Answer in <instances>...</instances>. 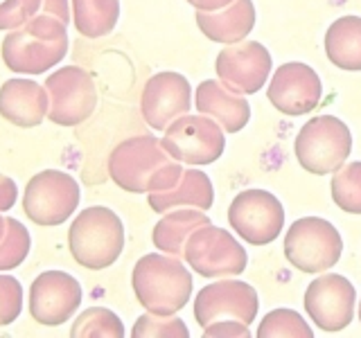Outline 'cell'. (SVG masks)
<instances>
[{
    "label": "cell",
    "mask_w": 361,
    "mask_h": 338,
    "mask_svg": "<svg viewBox=\"0 0 361 338\" xmlns=\"http://www.w3.org/2000/svg\"><path fill=\"white\" fill-rule=\"evenodd\" d=\"M23 311V287L14 275H0V327L14 323Z\"/></svg>",
    "instance_id": "obj_30"
},
{
    "label": "cell",
    "mask_w": 361,
    "mask_h": 338,
    "mask_svg": "<svg viewBox=\"0 0 361 338\" xmlns=\"http://www.w3.org/2000/svg\"><path fill=\"white\" fill-rule=\"evenodd\" d=\"M82 304V284L63 270H45L30 287V313L45 327L71 320Z\"/></svg>",
    "instance_id": "obj_14"
},
{
    "label": "cell",
    "mask_w": 361,
    "mask_h": 338,
    "mask_svg": "<svg viewBox=\"0 0 361 338\" xmlns=\"http://www.w3.org/2000/svg\"><path fill=\"white\" fill-rule=\"evenodd\" d=\"M43 14H50L54 18H59L63 25L68 23V18H71V11H68V0H43Z\"/></svg>",
    "instance_id": "obj_34"
},
{
    "label": "cell",
    "mask_w": 361,
    "mask_h": 338,
    "mask_svg": "<svg viewBox=\"0 0 361 338\" xmlns=\"http://www.w3.org/2000/svg\"><path fill=\"white\" fill-rule=\"evenodd\" d=\"M359 320H361V300H359Z\"/></svg>",
    "instance_id": "obj_37"
},
{
    "label": "cell",
    "mask_w": 361,
    "mask_h": 338,
    "mask_svg": "<svg viewBox=\"0 0 361 338\" xmlns=\"http://www.w3.org/2000/svg\"><path fill=\"white\" fill-rule=\"evenodd\" d=\"M206 223H210L206 210H197V208L169 210L163 214V219L156 223V228L152 232V242L161 253L183 259V248H185V242L190 239V234Z\"/></svg>",
    "instance_id": "obj_22"
},
{
    "label": "cell",
    "mask_w": 361,
    "mask_h": 338,
    "mask_svg": "<svg viewBox=\"0 0 361 338\" xmlns=\"http://www.w3.org/2000/svg\"><path fill=\"white\" fill-rule=\"evenodd\" d=\"M68 246L75 262L90 270H104L118 262L124 248V225L104 206L86 208L68 230Z\"/></svg>",
    "instance_id": "obj_4"
},
{
    "label": "cell",
    "mask_w": 361,
    "mask_h": 338,
    "mask_svg": "<svg viewBox=\"0 0 361 338\" xmlns=\"http://www.w3.org/2000/svg\"><path fill=\"white\" fill-rule=\"evenodd\" d=\"M133 293L142 307L156 315H172L188 304L195 282L174 255L149 253L140 257L131 273Z\"/></svg>",
    "instance_id": "obj_3"
},
{
    "label": "cell",
    "mask_w": 361,
    "mask_h": 338,
    "mask_svg": "<svg viewBox=\"0 0 361 338\" xmlns=\"http://www.w3.org/2000/svg\"><path fill=\"white\" fill-rule=\"evenodd\" d=\"M212 201H214L212 183L208 174H203L201 169H183L172 187L147 194V203L158 214H165L176 208L210 210Z\"/></svg>",
    "instance_id": "obj_20"
},
{
    "label": "cell",
    "mask_w": 361,
    "mask_h": 338,
    "mask_svg": "<svg viewBox=\"0 0 361 338\" xmlns=\"http://www.w3.org/2000/svg\"><path fill=\"white\" fill-rule=\"evenodd\" d=\"M257 291L242 280L224 277L203 287L195 298V318L206 330L214 323H242L251 327L257 315Z\"/></svg>",
    "instance_id": "obj_11"
},
{
    "label": "cell",
    "mask_w": 361,
    "mask_h": 338,
    "mask_svg": "<svg viewBox=\"0 0 361 338\" xmlns=\"http://www.w3.org/2000/svg\"><path fill=\"white\" fill-rule=\"evenodd\" d=\"M293 149L305 172L325 176L345 165L353 151V133L338 118L319 115L302 124Z\"/></svg>",
    "instance_id": "obj_5"
},
{
    "label": "cell",
    "mask_w": 361,
    "mask_h": 338,
    "mask_svg": "<svg viewBox=\"0 0 361 338\" xmlns=\"http://www.w3.org/2000/svg\"><path fill=\"white\" fill-rule=\"evenodd\" d=\"M18 199V187L9 176L0 174V212H7L14 208V203Z\"/></svg>",
    "instance_id": "obj_33"
},
{
    "label": "cell",
    "mask_w": 361,
    "mask_h": 338,
    "mask_svg": "<svg viewBox=\"0 0 361 338\" xmlns=\"http://www.w3.org/2000/svg\"><path fill=\"white\" fill-rule=\"evenodd\" d=\"M271 54L257 41H237L217 54L214 70L224 86L240 95H255L271 75Z\"/></svg>",
    "instance_id": "obj_13"
},
{
    "label": "cell",
    "mask_w": 361,
    "mask_h": 338,
    "mask_svg": "<svg viewBox=\"0 0 361 338\" xmlns=\"http://www.w3.org/2000/svg\"><path fill=\"white\" fill-rule=\"evenodd\" d=\"M195 104L201 115L212 118L228 133L242 131L251 120V106H248L246 97L224 86L219 79H206V82L199 84Z\"/></svg>",
    "instance_id": "obj_19"
},
{
    "label": "cell",
    "mask_w": 361,
    "mask_h": 338,
    "mask_svg": "<svg viewBox=\"0 0 361 338\" xmlns=\"http://www.w3.org/2000/svg\"><path fill=\"white\" fill-rule=\"evenodd\" d=\"M197 25L214 43L231 45L244 41L255 25L253 0H233L231 5L214 11L197 9Z\"/></svg>",
    "instance_id": "obj_21"
},
{
    "label": "cell",
    "mask_w": 361,
    "mask_h": 338,
    "mask_svg": "<svg viewBox=\"0 0 361 338\" xmlns=\"http://www.w3.org/2000/svg\"><path fill=\"white\" fill-rule=\"evenodd\" d=\"M73 338H122L124 325L106 307H90L77 315L71 330Z\"/></svg>",
    "instance_id": "obj_25"
},
{
    "label": "cell",
    "mask_w": 361,
    "mask_h": 338,
    "mask_svg": "<svg viewBox=\"0 0 361 338\" xmlns=\"http://www.w3.org/2000/svg\"><path fill=\"white\" fill-rule=\"evenodd\" d=\"M131 336L133 338H188L190 332L176 313L172 315L145 313L135 320Z\"/></svg>",
    "instance_id": "obj_29"
},
{
    "label": "cell",
    "mask_w": 361,
    "mask_h": 338,
    "mask_svg": "<svg viewBox=\"0 0 361 338\" xmlns=\"http://www.w3.org/2000/svg\"><path fill=\"white\" fill-rule=\"evenodd\" d=\"M30 230L14 217H5V232L0 239V270L18 268L30 255Z\"/></svg>",
    "instance_id": "obj_27"
},
{
    "label": "cell",
    "mask_w": 361,
    "mask_h": 338,
    "mask_svg": "<svg viewBox=\"0 0 361 338\" xmlns=\"http://www.w3.org/2000/svg\"><path fill=\"white\" fill-rule=\"evenodd\" d=\"M323 84L314 68L300 61L282 63L276 75L271 77L267 90V99L274 104L282 115L296 118L312 113L321 104Z\"/></svg>",
    "instance_id": "obj_16"
},
{
    "label": "cell",
    "mask_w": 361,
    "mask_h": 338,
    "mask_svg": "<svg viewBox=\"0 0 361 338\" xmlns=\"http://www.w3.org/2000/svg\"><path fill=\"white\" fill-rule=\"evenodd\" d=\"M79 196L82 192L71 174L59 172V169H43L25 185L23 212L37 225H45V228L61 225L75 214Z\"/></svg>",
    "instance_id": "obj_8"
},
{
    "label": "cell",
    "mask_w": 361,
    "mask_h": 338,
    "mask_svg": "<svg viewBox=\"0 0 361 338\" xmlns=\"http://www.w3.org/2000/svg\"><path fill=\"white\" fill-rule=\"evenodd\" d=\"M48 120L59 127H77L86 122L97 106V88L93 77L79 65H63L45 79Z\"/></svg>",
    "instance_id": "obj_10"
},
{
    "label": "cell",
    "mask_w": 361,
    "mask_h": 338,
    "mask_svg": "<svg viewBox=\"0 0 361 338\" xmlns=\"http://www.w3.org/2000/svg\"><path fill=\"white\" fill-rule=\"evenodd\" d=\"M3 61L11 73L41 75L59 63L68 52L66 25L50 14H37L3 41Z\"/></svg>",
    "instance_id": "obj_2"
},
{
    "label": "cell",
    "mask_w": 361,
    "mask_h": 338,
    "mask_svg": "<svg viewBox=\"0 0 361 338\" xmlns=\"http://www.w3.org/2000/svg\"><path fill=\"white\" fill-rule=\"evenodd\" d=\"M314 332L293 309H274L259 323L257 338H312Z\"/></svg>",
    "instance_id": "obj_28"
},
{
    "label": "cell",
    "mask_w": 361,
    "mask_h": 338,
    "mask_svg": "<svg viewBox=\"0 0 361 338\" xmlns=\"http://www.w3.org/2000/svg\"><path fill=\"white\" fill-rule=\"evenodd\" d=\"M343 253V239L330 221L302 217L291 223L285 234V257L302 273H325Z\"/></svg>",
    "instance_id": "obj_6"
},
{
    "label": "cell",
    "mask_w": 361,
    "mask_h": 338,
    "mask_svg": "<svg viewBox=\"0 0 361 338\" xmlns=\"http://www.w3.org/2000/svg\"><path fill=\"white\" fill-rule=\"evenodd\" d=\"M325 54L336 68L350 73L361 70V18L341 16L325 32Z\"/></svg>",
    "instance_id": "obj_23"
},
{
    "label": "cell",
    "mask_w": 361,
    "mask_h": 338,
    "mask_svg": "<svg viewBox=\"0 0 361 338\" xmlns=\"http://www.w3.org/2000/svg\"><path fill=\"white\" fill-rule=\"evenodd\" d=\"M165 151L178 163L203 167L219 161L226 149L224 129L208 115H180L163 135Z\"/></svg>",
    "instance_id": "obj_9"
},
{
    "label": "cell",
    "mask_w": 361,
    "mask_h": 338,
    "mask_svg": "<svg viewBox=\"0 0 361 338\" xmlns=\"http://www.w3.org/2000/svg\"><path fill=\"white\" fill-rule=\"evenodd\" d=\"M48 93L34 79L14 77L0 88V115L23 129L39 127L48 118Z\"/></svg>",
    "instance_id": "obj_18"
},
{
    "label": "cell",
    "mask_w": 361,
    "mask_h": 338,
    "mask_svg": "<svg viewBox=\"0 0 361 338\" xmlns=\"http://www.w3.org/2000/svg\"><path fill=\"white\" fill-rule=\"evenodd\" d=\"M183 259L201 277L242 275L248 264L244 246L228 230L212 223L201 225L190 234L183 248Z\"/></svg>",
    "instance_id": "obj_7"
},
{
    "label": "cell",
    "mask_w": 361,
    "mask_h": 338,
    "mask_svg": "<svg viewBox=\"0 0 361 338\" xmlns=\"http://www.w3.org/2000/svg\"><path fill=\"white\" fill-rule=\"evenodd\" d=\"M3 232H5V217L0 214V239H3Z\"/></svg>",
    "instance_id": "obj_36"
},
{
    "label": "cell",
    "mask_w": 361,
    "mask_h": 338,
    "mask_svg": "<svg viewBox=\"0 0 361 338\" xmlns=\"http://www.w3.org/2000/svg\"><path fill=\"white\" fill-rule=\"evenodd\" d=\"M305 311L327 334L341 332L355 318V287L343 275H319L305 291Z\"/></svg>",
    "instance_id": "obj_15"
},
{
    "label": "cell",
    "mask_w": 361,
    "mask_h": 338,
    "mask_svg": "<svg viewBox=\"0 0 361 338\" xmlns=\"http://www.w3.org/2000/svg\"><path fill=\"white\" fill-rule=\"evenodd\" d=\"M183 167L165 151L156 135H133L109 156V176L124 192L149 194L176 183Z\"/></svg>",
    "instance_id": "obj_1"
},
{
    "label": "cell",
    "mask_w": 361,
    "mask_h": 338,
    "mask_svg": "<svg viewBox=\"0 0 361 338\" xmlns=\"http://www.w3.org/2000/svg\"><path fill=\"white\" fill-rule=\"evenodd\" d=\"M190 106L192 88L188 79L178 73H158L149 77V82L142 88V120L154 131H165L176 118L190 113Z\"/></svg>",
    "instance_id": "obj_17"
},
{
    "label": "cell",
    "mask_w": 361,
    "mask_h": 338,
    "mask_svg": "<svg viewBox=\"0 0 361 338\" xmlns=\"http://www.w3.org/2000/svg\"><path fill=\"white\" fill-rule=\"evenodd\" d=\"M203 336H242V338H248L251 332H248V327L242 323H214V325L203 330Z\"/></svg>",
    "instance_id": "obj_32"
},
{
    "label": "cell",
    "mask_w": 361,
    "mask_h": 338,
    "mask_svg": "<svg viewBox=\"0 0 361 338\" xmlns=\"http://www.w3.org/2000/svg\"><path fill=\"white\" fill-rule=\"evenodd\" d=\"M332 199L350 214H361V161L341 165L332 178Z\"/></svg>",
    "instance_id": "obj_26"
},
{
    "label": "cell",
    "mask_w": 361,
    "mask_h": 338,
    "mask_svg": "<svg viewBox=\"0 0 361 338\" xmlns=\"http://www.w3.org/2000/svg\"><path fill=\"white\" fill-rule=\"evenodd\" d=\"M43 0H0V30H16L39 14Z\"/></svg>",
    "instance_id": "obj_31"
},
{
    "label": "cell",
    "mask_w": 361,
    "mask_h": 338,
    "mask_svg": "<svg viewBox=\"0 0 361 338\" xmlns=\"http://www.w3.org/2000/svg\"><path fill=\"white\" fill-rule=\"evenodd\" d=\"M73 20L86 39L106 37L120 20V0H73Z\"/></svg>",
    "instance_id": "obj_24"
},
{
    "label": "cell",
    "mask_w": 361,
    "mask_h": 338,
    "mask_svg": "<svg viewBox=\"0 0 361 338\" xmlns=\"http://www.w3.org/2000/svg\"><path fill=\"white\" fill-rule=\"evenodd\" d=\"M231 228L253 246L276 242L285 225V208L267 189H244L228 208Z\"/></svg>",
    "instance_id": "obj_12"
},
{
    "label": "cell",
    "mask_w": 361,
    "mask_h": 338,
    "mask_svg": "<svg viewBox=\"0 0 361 338\" xmlns=\"http://www.w3.org/2000/svg\"><path fill=\"white\" fill-rule=\"evenodd\" d=\"M188 3L199 11H214V9H221L226 5H231L233 0H188Z\"/></svg>",
    "instance_id": "obj_35"
}]
</instances>
